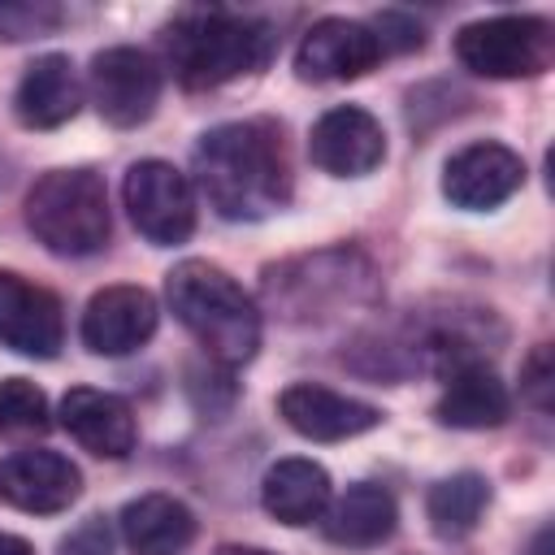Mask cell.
<instances>
[{
  "instance_id": "4316f807",
  "label": "cell",
  "mask_w": 555,
  "mask_h": 555,
  "mask_svg": "<svg viewBox=\"0 0 555 555\" xmlns=\"http://www.w3.org/2000/svg\"><path fill=\"white\" fill-rule=\"evenodd\" d=\"M65 555H108V546H91V551H82L78 542H69V546H65Z\"/></svg>"
},
{
  "instance_id": "8fae6325",
  "label": "cell",
  "mask_w": 555,
  "mask_h": 555,
  "mask_svg": "<svg viewBox=\"0 0 555 555\" xmlns=\"http://www.w3.org/2000/svg\"><path fill=\"white\" fill-rule=\"evenodd\" d=\"M308 156L334 178H364L386 160V130L360 104H338L317 117L308 134Z\"/></svg>"
},
{
  "instance_id": "52a82bcc",
  "label": "cell",
  "mask_w": 555,
  "mask_h": 555,
  "mask_svg": "<svg viewBox=\"0 0 555 555\" xmlns=\"http://www.w3.org/2000/svg\"><path fill=\"white\" fill-rule=\"evenodd\" d=\"M87 91L108 126H143L160 104V65L143 48H104L87 69Z\"/></svg>"
},
{
  "instance_id": "d6986e66",
  "label": "cell",
  "mask_w": 555,
  "mask_h": 555,
  "mask_svg": "<svg viewBox=\"0 0 555 555\" xmlns=\"http://www.w3.org/2000/svg\"><path fill=\"white\" fill-rule=\"evenodd\" d=\"M260 503L282 525H295V529L312 525L330 507V473L304 455L278 460V464H269V473L260 481Z\"/></svg>"
},
{
  "instance_id": "7402d4cb",
  "label": "cell",
  "mask_w": 555,
  "mask_h": 555,
  "mask_svg": "<svg viewBox=\"0 0 555 555\" xmlns=\"http://www.w3.org/2000/svg\"><path fill=\"white\" fill-rule=\"evenodd\" d=\"M48 429V395L26 377L0 382V438L13 434H43Z\"/></svg>"
},
{
  "instance_id": "ba28073f",
  "label": "cell",
  "mask_w": 555,
  "mask_h": 555,
  "mask_svg": "<svg viewBox=\"0 0 555 555\" xmlns=\"http://www.w3.org/2000/svg\"><path fill=\"white\" fill-rule=\"evenodd\" d=\"M442 351V399H438V421L451 425V429H494L507 421L512 412V399H507V386L499 382V373L477 360L473 351L455 347V343H438Z\"/></svg>"
},
{
  "instance_id": "6da1fadb",
  "label": "cell",
  "mask_w": 555,
  "mask_h": 555,
  "mask_svg": "<svg viewBox=\"0 0 555 555\" xmlns=\"http://www.w3.org/2000/svg\"><path fill=\"white\" fill-rule=\"evenodd\" d=\"M195 182L225 221H260L291 199V165L269 121H225L195 143Z\"/></svg>"
},
{
  "instance_id": "277c9868",
  "label": "cell",
  "mask_w": 555,
  "mask_h": 555,
  "mask_svg": "<svg viewBox=\"0 0 555 555\" xmlns=\"http://www.w3.org/2000/svg\"><path fill=\"white\" fill-rule=\"evenodd\" d=\"M26 225L56 256H95L113 234L104 178L91 169H52L26 191Z\"/></svg>"
},
{
  "instance_id": "5b68a950",
  "label": "cell",
  "mask_w": 555,
  "mask_h": 555,
  "mask_svg": "<svg viewBox=\"0 0 555 555\" xmlns=\"http://www.w3.org/2000/svg\"><path fill=\"white\" fill-rule=\"evenodd\" d=\"M455 56L464 69H473L481 78H533V74L551 69L555 30L546 17H529V13L468 22L455 35Z\"/></svg>"
},
{
  "instance_id": "603a6c76",
  "label": "cell",
  "mask_w": 555,
  "mask_h": 555,
  "mask_svg": "<svg viewBox=\"0 0 555 555\" xmlns=\"http://www.w3.org/2000/svg\"><path fill=\"white\" fill-rule=\"evenodd\" d=\"M61 26V9L56 4H0V39H30L43 30Z\"/></svg>"
},
{
  "instance_id": "8992f818",
  "label": "cell",
  "mask_w": 555,
  "mask_h": 555,
  "mask_svg": "<svg viewBox=\"0 0 555 555\" xmlns=\"http://www.w3.org/2000/svg\"><path fill=\"white\" fill-rule=\"evenodd\" d=\"M121 199H126V212H130L134 230L156 247L186 243L191 230H195L191 178L182 169H173L169 160H134L126 169Z\"/></svg>"
},
{
  "instance_id": "5bb4252c",
  "label": "cell",
  "mask_w": 555,
  "mask_h": 555,
  "mask_svg": "<svg viewBox=\"0 0 555 555\" xmlns=\"http://www.w3.org/2000/svg\"><path fill=\"white\" fill-rule=\"evenodd\" d=\"M160 308L143 286H104L82 312V343L95 356H130L156 334Z\"/></svg>"
},
{
  "instance_id": "9a60e30c",
  "label": "cell",
  "mask_w": 555,
  "mask_h": 555,
  "mask_svg": "<svg viewBox=\"0 0 555 555\" xmlns=\"http://www.w3.org/2000/svg\"><path fill=\"white\" fill-rule=\"evenodd\" d=\"M278 412L295 434H304L312 442H343V438H356V434H369L382 425V412L373 403L338 395V390L317 386V382L286 386L278 395Z\"/></svg>"
},
{
  "instance_id": "ffe728a7",
  "label": "cell",
  "mask_w": 555,
  "mask_h": 555,
  "mask_svg": "<svg viewBox=\"0 0 555 555\" xmlns=\"http://www.w3.org/2000/svg\"><path fill=\"white\" fill-rule=\"evenodd\" d=\"M395 520H399L395 494L373 481L347 486L338 499H330V507L321 516L325 538L338 546H377L395 533Z\"/></svg>"
},
{
  "instance_id": "e0dca14e",
  "label": "cell",
  "mask_w": 555,
  "mask_h": 555,
  "mask_svg": "<svg viewBox=\"0 0 555 555\" xmlns=\"http://www.w3.org/2000/svg\"><path fill=\"white\" fill-rule=\"evenodd\" d=\"M82 104V82H78V69L69 56L61 52H48V56H35L13 91V113L22 126L30 130H52V126H65Z\"/></svg>"
},
{
  "instance_id": "d4e9b609",
  "label": "cell",
  "mask_w": 555,
  "mask_h": 555,
  "mask_svg": "<svg viewBox=\"0 0 555 555\" xmlns=\"http://www.w3.org/2000/svg\"><path fill=\"white\" fill-rule=\"evenodd\" d=\"M0 555H35V546H30L26 538H17V533H4V529H0Z\"/></svg>"
},
{
  "instance_id": "ac0fdd59",
  "label": "cell",
  "mask_w": 555,
  "mask_h": 555,
  "mask_svg": "<svg viewBox=\"0 0 555 555\" xmlns=\"http://www.w3.org/2000/svg\"><path fill=\"white\" fill-rule=\"evenodd\" d=\"M121 538L134 555H182L195 542V516L173 494H139L117 516Z\"/></svg>"
},
{
  "instance_id": "484cf974",
  "label": "cell",
  "mask_w": 555,
  "mask_h": 555,
  "mask_svg": "<svg viewBox=\"0 0 555 555\" xmlns=\"http://www.w3.org/2000/svg\"><path fill=\"white\" fill-rule=\"evenodd\" d=\"M217 555H273V551H260V546H221Z\"/></svg>"
},
{
  "instance_id": "4fadbf2b",
  "label": "cell",
  "mask_w": 555,
  "mask_h": 555,
  "mask_svg": "<svg viewBox=\"0 0 555 555\" xmlns=\"http://www.w3.org/2000/svg\"><path fill=\"white\" fill-rule=\"evenodd\" d=\"M525 182V160L503 143H468L442 169V195L455 208L486 212L512 199Z\"/></svg>"
},
{
  "instance_id": "30bf717a",
  "label": "cell",
  "mask_w": 555,
  "mask_h": 555,
  "mask_svg": "<svg viewBox=\"0 0 555 555\" xmlns=\"http://www.w3.org/2000/svg\"><path fill=\"white\" fill-rule=\"evenodd\" d=\"M382 39L373 26L351 17H321L295 48V69L308 82H351L382 61Z\"/></svg>"
},
{
  "instance_id": "cb8c5ba5",
  "label": "cell",
  "mask_w": 555,
  "mask_h": 555,
  "mask_svg": "<svg viewBox=\"0 0 555 555\" xmlns=\"http://www.w3.org/2000/svg\"><path fill=\"white\" fill-rule=\"evenodd\" d=\"M546 360H551L546 347H538L533 360H529V390L538 395V403H546V386H551V382H546Z\"/></svg>"
},
{
  "instance_id": "7a4b0ae2",
  "label": "cell",
  "mask_w": 555,
  "mask_h": 555,
  "mask_svg": "<svg viewBox=\"0 0 555 555\" xmlns=\"http://www.w3.org/2000/svg\"><path fill=\"white\" fill-rule=\"evenodd\" d=\"M165 299L195 343L225 369L247 364L260 347V312L251 295L208 260H182L165 273Z\"/></svg>"
},
{
  "instance_id": "2e32d148",
  "label": "cell",
  "mask_w": 555,
  "mask_h": 555,
  "mask_svg": "<svg viewBox=\"0 0 555 555\" xmlns=\"http://www.w3.org/2000/svg\"><path fill=\"white\" fill-rule=\"evenodd\" d=\"M61 425H65V434L82 451H91L100 460L130 455L134 451V438H139L130 403L117 399V395H108V390H95V386H74L61 399Z\"/></svg>"
},
{
  "instance_id": "9c48e42d",
  "label": "cell",
  "mask_w": 555,
  "mask_h": 555,
  "mask_svg": "<svg viewBox=\"0 0 555 555\" xmlns=\"http://www.w3.org/2000/svg\"><path fill=\"white\" fill-rule=\"evenodd\" d=\"M0 343L30 360H52L65 343L61 299L13 269H0Z\"/></svg>"
},
{
  "instance_id": "44dd1931",
  "label": "cell",
  "mask_w": 555,
  "mask_h": 555,
  "mask_svg": "<svg viewBox=\"0 0 555 555\" xmlns=\"http://www.w3.org/2000/svg\"><path fill=\"white\" fill-rule=\"evenodd\" d=\"M486 503H490V481L481 473H455L429 490L425 516H429V529L438 538L455 542V538H468L477 529Z\"/></svg>"
},
{
  "instance_id": "7c38bea8",
  "label": "cell",
  "mask_w": 555,
  "mask_h": 555,
  "mask_svg": "<svg viewBox=\"0 0 555 555\" xmlns=\"http://www.w3.org/2000/svg\"><path fill=\"white\" fill-rule=\"evenodd\" d=\"M78 490H82V473L61 451L30 447L0 460V499L17 512H30V516L65 512L78 499Z\"/></svg>"
},
{
  "instance_id": "3957f363",
  "label": "cell",
  "mask_w": 555,
  "mask_h": 555,
  "mask_svg": "<svg viewBox=\"0 0 555 555\" xmlns=\"http://www.w3.org/2000/svg\"><path fill=\"white\" fill-rule=\"evenodd\" d=\"M269 48H273V35L264 22L238 17L225 9H191L165 35L169 65L178 82L191 91H208L238 74L260 69L269 61Z\"/></svg>"
}]
</instances>
